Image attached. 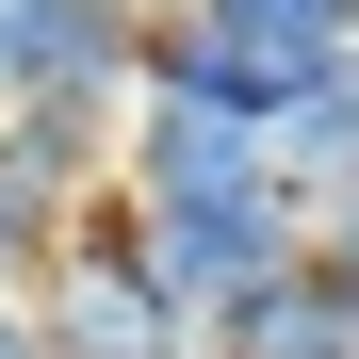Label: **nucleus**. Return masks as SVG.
<instances>
[{"instance_id": "9", "label": "nucleus", "mask_w": 359, "mask_h": 359, "mask_svg": "<svg viewBox=\"0 0 359 359\" xmlns=\"http://www.w3.org/2000/svg\"><path fill=\"white\" fill-rule=\"evenodd\" d=\"M180 359H229V343H180Z\"/></svg>"}, {"instance_id": "8", "label": "nucleus", "mask_w": 359, "mask_h": 359, "mask_svg": "<svg viewBox=\"0 0 359 359\" xmlns=\"http://www.w3.org/2000/svg\"><path fill=\"white\" fill-rule=\"evenodd\" d=\"M0 359H49V327H33V294H0Z\"/></svg>"}, {"instance_id": "3", "label": "nucleus", "mask_w": 359, "mask_h": 359, "mask_svg": "<svg viewBox=\"0 0 359 359\" xmlns=\"http://www.w3.org/2000/svg\"><path fill=\"white\" fill-rule=\"evenodd\" d=\"M147 17H163V0H0V114H33V98L131 114V82H147Z\"/></svg>"}, {"instance_id": "7", "label": "nucleus", "mask_w": 359, "mask_h": 359, "mask_svg": "<svg viewBox=\"0 0 359 359\" xmlns=\"http://www.w3.org/2000/svg\"><path fill=\"white\" fill-rule=\"evenodd\" d=\"M311 262L359 294V180H327V196H311Z\"/></svg>"}, {"instance_id": "4", "label": "nucleus", "mask_w": 359, "mask_h": 359, "mask_svg": "<svg viewBox=\"0 0 359 359\" xmlns=\"http://www.w3.org/2000/svg\"><path fill=\"white\" fill-rule=\"evenodd\" d=\"M294 262H311V196H245V212H147V294H163L196 343L245 311L262 278H294Z\"/></svg>"}, {"instance_id": "5", "label": "nucleus", "mask_w": 359, "mask_h": 359, "mask_svg": "<svg viewBox=\"0 0 359 359\" xmlns=\"http://www.w3.org/2000/svg\"><path fill=\"white\" fill-rule=\"evenodd\" d=\"M212 343H229V359H359V294H343L327 262H294V278H262Z\"/></svg>"}, {"instance_id": "6", "label": "nucleus", "mask_w": 359, "mask_h": 359, "mask_svg": "<svg viewBox=\"0 0 359 359\" xmlns=\"http://www.w3.org/2000/svg\"><path fill=\"white\" fill-rule=\"evenodd\" d=\"M278 180H294V196L359 180V49H343V66H327L311 98H294V114H278Z\"/></svg>"}, {"instance_id": "2", "label": "nucleus", "mask_w": 359, "mask_h": 359, "mask_svg": "<svg viewBox=\"0 0 359 359\" xmlns=\"http://www.w3.org/2000/svg\"><path fill=\"white\" fill-rule=\"evenodd\" d=\"M114 196H131V212H245V196H294V180H278V131H245V114H212V98L131 82Z\"/></svg>"}, {"instance_id": "1", "label": "nucleus", "mask_w": 359, "mask_h": 359, "mask_svg": "<svg viewBox=\"0 0 359 359\" xmlns=\"http://www.w3.org/2000/svg\"><path fill=\"white\" fill-rule=\"evenodd\" d=\"M343 49H359L343 0H163V17H147V82L245 114V131H278V114L311 98Z\"/></svg>"}]
</instances>
